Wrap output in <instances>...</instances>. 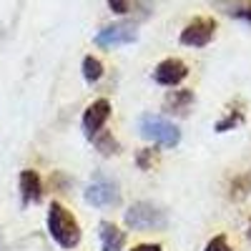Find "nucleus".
<instances>
[{"label":"nucleus","instance_id":"1","mask_svg":"<svg viewBox=\"0 0 251 251\" xmlns=\"http://www.w3.org/2000/svg\"><path fill=\"white\" fill-rule=\"evenodd\" d=\"M48 234L60 249H75L80 241V226L63 203L53 201L48 208Z\"/></svg>","mask_w":251,"mask_h":251},{"label":"nucleus","instance_id":"2","mask_svg":"<svg viewBox=\"0 0 251 251\" xmlns=\"http://www.w3.org/2000/svg\"><path fill=\"white\" fill-rule=\"evenodd\" d=\"M123 221L133 231H163L169 226L166 211L149 201H138L133 206H128V211L123 214Z\"/></svg>","mask_w":251,"mask_h":251},{"label":"nucleus","instance_id":"3","mask_svg":"<svg viewBox=\"0 0 251 251\" xmlns=\"http://www.w3.org/2000/svg\"><path fill=\"white\" fill-rule=\"evenodd\" d=\"M138 131L146 141H153L158 146H166V149H174L181 141V131L171 121H166L161 116H143L138 123Z\"/></svg>","mask_w":251,"mask_h":251},{"label":"nucleus","instance_id":"4","mask_svg":"<svg viewBox=\"0 0 251 251\" xmlns=\"http://www.w3.org/2000/svg\"><path fill=\"white\" fill-rule=\"evenodd\" d=\"M86 201L91 206H98V208H111V206H118L121 203V191H118V183L106 178V176H96L88 188H86Z\"/></svg>","mask_w":251,"mask_h":251},{"label":"nucleus","instance_id":"5","mask_svg":"<svg viewBox=\"0 0 251 251\" xmlns=\"http://www.w3.org/2000/svg\"><path fill=\"white\" fill-rule=\"evenodd\" d=\"M216 23L214 18H194L183 30H181V43L188 48H203L214 40Z\"/></svg>","mask_w":251,"mask_h":251},{"label":"nucleus","instance_id":"6","mask_svg":"<svg viewBox=\"0 0 251 251\" xmlns=\"http://www.w3.org/2000/svg\"><path fill=\"white\" fill-rule=\"evenodd\" d=\"M136 38H138V33H136L133 25H128V23H113V25H108V28L98 30V35H96V46H100V48L128 46V43H133Z\"/></svg>","mask_w":251,"mask_h":251},{"label":"nucleus","instance_id":"7","mask_svg":"<svg viewBox=\"0 0 251 251\" xmlns=\"http://www.w3.org/2000/svg\"><path fill=\"white\" fill-rule=\"evenodd\" d=\"M108 118H111V103L106 98L93 100L86 108V113H83V131H86V136L93 138L96 133H100Z\"/></svg>","mask_w":251,"mask_h":251},{"label":"nucleus","instance_id":"8","mask_svg":"<svg viewBox=\"0 0 251 251\" xmlns=\"http://www.w3.org/2000/svg\"><path fill=\"white\" fill-rule=\"evenodd\" d=\"M186 75H188V68H186V63L178 60V58H166L153 68V80L161 83V86H171V88L178 86Z\"/></svg>","mask_w":251,"mask_h":251},{"label":"nucleus","instance_id":"9","mask_svg":"<svg viewBox=\"0 0 251 251\" xmlns=\"http://www.w3.org/2000/svg\"><path fill=\"white\" fill-rule=\"evenodd\" d=\"M18 183H20V199H23V203H38L43 199V181H40L38 171H33V169L20 171Z\"/></svg>","mask_w":251,"mask_h":251},{"label":"nucleus","instance_id":"10","mask_svg":"<svg viewBox=\"0 0 251 251\" xmlns=\"http://www.w3.org/2000/svg\"><path fill=\"white\" fill-rule=\"evenodd\" d=\"M194 100H196V96H194L191 88L171 91L169 96H166V100H163V108L169 111V113H174V116H186L188 108L194 106Z\"/></svg>","mask_w":251,"mask_h":251},{"label":"nucleus","instance_id":"11","mask_svg":"<svg viewBox=\"0 0 251 251\" xmlns=\"http://www.w3.org/2000/svg\"><path fill=\"white\" fill-rule=\"evenodd\" d=\"M211 5L228 18L244 20L251 25V0H211Z\"/></svg>","mask_w":251,"mask_h":251},{"label":"nucleus","instance_id":"12","mask_svg":"<svg viewBox=\"0 0 251 251\" xmlns=\"http://www.w3.org/2000/svg\"><path fill=\"white\" fill-rule=\"evenodd\" d=\"M98 236H100V251H121L126 244V234L111 221H103L98 226Z\"/></svg>","mask_w":251,"mask_h":251},{"label":"nucleus","instance_id":"13","mask_svg":"<svg viewBox=\"0 0 251 251\" xmlns=\"http://www.w3.org/2000/svg\"><path fill=\"white\" fill-rule=\"evenodd\" d=\"M91 141L96 143V149H98L103 156H113V153H118V141H116V138H113V133H108V131L96 133Z\"/></svg>","mask_w":251,"mask_h":251},{"label":"nucleus","instance_id":"14","mask_svg":"<svg viewBox=\"0 0 251 251\" xmlns=\"http://www.w3.org/2000/svg\"><path fill=\"white\" fill-rule=\"evenodd\" d=\"M83 78H86L88 83H96L103 78V63L93 55H86L83 58Z\"/></svg>","mask_w":251,"mask_h":251},{"label":"nucleus","instance_id":"15","mask_svg":"<svg viewBox=\"0 0 251 251\" xmlns=\"http://www.w3.org/2000/svg\"><path fill=\"white\" fill-rule=\"evenodd\" d=\"M156 158H158V151L156 149H141L138 156H136V163H138L141 171H149L151 166L156 163Z\"/></svg>","mask_w":251,"mask_h":251},{"label":"nucleus","instance_id":"16","mask_svg":"<svg viewBox=\"0 0 251 251\" xmlns=\"http://www.w3.org/2000/svg\"><path fill=\"white\" fill-rule=\"evenodd\" d=\"M241 123H244V113H241V111L228 113L224 121H219V123H216V131H219V133H226V131L236 128V126H241Z\"/></svg>","mask_w":251,"mask_h":251},{"label":"nucleus","instance_id":"17","mask_svg":"<svg viewBox=\"0 0 251 251\" xmlns=\"http://www.w3.org/2000/svg\"><path fill=\"white\" fill-rule=\"evenodd\" d=\"M246 194H251V174H246V176H241V178H236V181L231 183V196L241 199V196H246Z\"/></svg>","mask_w":251,"mask_h":251},{"label":"nucleus","instance_id":"18","mask_svg":"<svg viewBox=\"0 0 251 251\" xmlns=\"http://www.w3.org/2000/svg\"><path fill=\"white\" fill-rule=\"evenodd\" d=\"M203 251H231V246H228V241H226V236L221 234V236H214L211 241H208Z\"/></svg>","mask_w":251,"mask_h":251},{"label":"nucleus","instance_id":"19","mask_svg":"<svg viewBox=\"0 0 251 251\" xmlns=\"http://www.w3.org/2000/svg\"><path fill=\"white\" fill-rule=\"evenodd\" d=\"M108 8L118 15H126L131 10V0H108Z\"/></svg>","mask_w":251,"mask_h":251},{"label":"nucleus","instance_id":"20","mask_svg":"<svg viewBox=\"0 0 251 251\" xmlns=\"http://www.w3.org/2000/svg\"><path fill=\"white\" fill-rule=\"evenodd\" d=\"M131 251H163L158 244H138V246H133Z\"/></svg>","mask_w":251,"mask_h":251},{"label":"nucleus","instance_id":"21","mask_svg":"<svg viewBox=\"0 0 251 251\" xmlns=\"http://www.w3.org/2000/svg\"><path fill=\"white\" fill-rule=\"evenodd\" d=\"M0 251H3V234H0Z\"/></svg>","mask_w":251,"mask_h":251},{"label":"nucleus","instance_id":"22","mask_svg":"<svg viewBox=\"0 0 251 251\" xmlns=\"http://www.w3.org/2000/svg\"><path fill=\"white\" fill-rule=\"evenodd\" d=\"M246 236H249V241H251V224H249V234H246Z\"/></svg>","mask_w":251,"mask_h":251}]
</instances>
